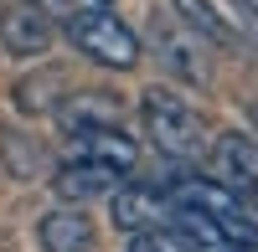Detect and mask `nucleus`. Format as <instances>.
Returning <instances> with one entry per match:
<instances>
[{
  "mask_svg": "<svg viewBox=\"0 0 258 252\" xmlns=\"http://www.w3.org/2000/svg\"><path fill=\"white\" fill-rule=\"evenodd\" d=\"M176 226L202 252H248L258 247V216L243 196H232L222 180H181L176 191Z\"/></svg>",
  "mask_w": 258,
  "mask_h": 252,
  "instance_id": "nucleus-1",
  "label": "nucleus"
},
{
  "mask_svg": "<svg viewBox=\"0 0 258 252\" xmlns=\"http://www.w3.org/2000/svg\"><path fill=\"white\" fill-rule=\"evenodd\" d=\"M140 118H145L150 144H155L165 160H176V165L202 160V150H207V129H202V118L191 113L186 98H176L170 88H150V93L140 98Z\"/></svg>",
  "mask_w": 258,
  "mask_h": 252,
  "instance_id": "nucleus-2",
  "label": "nucleus"
},
{
  "mask_svg": "<svg viewBox=\"0 0 258 252\" xmlns=\"http://www.w3.org/2000/svg\"><path fill=\"white\" fill-rule=\"evenodd\" d=\"M62 26H68V41L78 52H88L93 62L103 67H119L129 72L140 62V36L124 26V16H114L109 6H73L62 16Z\"/></svg>",
  "mask_w": 258,
  "mask_h": 252,
  "instance_id": "nucleus-3",
  "label": "nucleus"
},
{
  "mask_svg": "<svg viewBox=\"0 0 258 252\" xmlns=\"http://www.w3.org/2000/svg\"><path fill=\"white\" fill-rule=\"evenodd\" d=\"M150 52L160 57V72H170L186 88H207L212 67H207V41L181 26L170 11H150Z\"/></svg>",
  "mask_w": 258,
  "mask_h": 252,
  "instance_id": "nucleus-4",
  "label": "nucleus"
},
{
  "mask_svg": "<svg viewBox=\"0 0 258 252\" xmlns=\"http://www.w3.org/2000/svg\"><path fill=\"white\" fill-rule=\"evenodd\" d=\"M212 165H217V180L227 185L232 196H243L253 206L258 216V139L248 134H217V144H212Z\"/></svg>",
  "mask_w": 258,
  "mask_h": 252,
  "instance_id": "nucleus-5",
  "label": "nucleus"
},
{
  "mask_svg": "<svg viewBox=\"0 0 258 252\" xmlns=\"http://www.w3.org/2000/svg\"><path fill=\"white\" fill-rule=\"evenodd\" d=\"M68 160H88V165H103V170H114V175H135V165H140V144L129 139L119 123H98V129L73 134Z\"/></svg>",
  "mask_w": 258,
  "mask_h": 252,
  "instance_id": "nucleus-6",
  "label": "nucleus"
},
{
  "mask_svg": "<svg viewBox=\"0 0 258 252\" xmlns=\"http://www.w3.org/2000/svg\"><path fill=\"white\" fill-rule=\"evenodd\" d=\"M0 47L11 57H41L52 47V16L36 6V0H21L0 16Z\"/></svg>",
  "mask_w": 258,
  "mask_h": 252,
  "instance_id": "nucleus-7",
  "label": "nucleus"
},
{
  "mask_svg": "<svg viewBox=\"0 0 258 252\" xmlns=\"http://www.w3.org/2000/svg\"><path fill=\"white\" fill-rule=\"evenodd\" d=\"M114 221L119 232H145V226H176V201L160 185H129L114 196Z\"/></svg>",
  "mask_w": 258,
  "mask_h": 252,
  "instance_id": "nucleus-8",
  "label": "nucleus"
},
{
  "mask_svg": "<svg viewBox=\"0 0 258 252\" xmlns=\"http://www.w3.org/2000/svg\"><path fill=\"white\" fill-rule=\"evenodd\" d=\"M52 113L68 134H83V129H98V123H119L124 103L114 93H103V88H78V93H62L52 103Z\"/></svg>",
  "mask_w": 258,
  "mask_h": 252,
  "instance_id": "nucleus-9",
  "label": "nucleus"
},
{
  "mask_svg": "<svg viewBox=\"0 0 258 252\" xmlns=\"http://www.w3.org/2000/svg\"><path fill=\"white\" fill-rule=\"evenodd\" d=\"M176 11L186 16V26L197 31L202 41H212V47H222V52H238V47H248V36H243V26L232 21L217 0H176Z\"/></svg>",
  "mask_w": 258,
  "mask_h": 252,
  "instance_id": "nucleus-10",
  "label": "nucleus"
},
{
  "mask_svg": "<svg viewBox=\"0 0 258 252\" xmlns=\"http://www.w3.org/2000/svg\"><path fill=\"white\" fill-rule=\"evenodd\" d=\"M36 242L41 252H93V221L78 206H62L36 221Z\"/></svg>",
  "mask_w": 258,
  "mask_h": 252,
  "instance_id": "nucleus-11",
  "label": "nucleus"
},
{
  "mask_svg": "<svg viewBox=\"0 0 258 252\" xmlns=\"http://www.w3.org/2000/svg\"><path fill=\"white\" fill-rule=\"evenodd\" d=\"M119 180L124 175H114V170H103V165H88V160H68L57 170V196L62 201H93V196H114L119 191Z\"/></svg>",
  "mask_w": 258,
  "mask_h": 252,
  "instance_id": "nucleus-12",
  "label": "nucleus"
},
{
  "mask_svg": "<svg viewBox=\"0 0 258 252\" xmlns=\"http://www.w3.org/2000/svg\"><path fill=\"white\" fill-rule=\"evenodd\" d=\"M129 252H202L181 226H145V232H129Z\"/></svg>",
  "mask_w": 258,
  "mask_h": 252,
  "instance_id": "nucleus-13",
  "label": "nucleus"
},
{
  "mask_svg": "<svg viewBox=\"0 0 258 252\" xmlns=\"http://www.w3.org/2000/svg\"><path fill=\"white\" fill-rule=\"evenodd\" d=\"M232 21L243 26V36H258V0H232Z\"/></svg>",
  "mask_w": 258,
  "mask_h": 252,
  "instance_id": "nucleus-14",
  "label": "nucleus"
},
{
  "mask_svg": "<svg viewBox=\"0 0 258 252\" xmlns=\"http://www.w3.org/2000/svg\"><path fill=\"white\" fill-rule=\"evenodd\" d=\"M36 6H41V11H47V16H52V11H62V16H68L73 6H83V0H36Z\"/></svg>",
  "mask_w": 258,
  "mask_h": 252,
  "instance_id": "nucleus-15",
  "label": "nucleus"
},
{
  "mask_svg": "<svg viewBox=\"0 0 258 252\" xmlns=\"http://www.w3.org/2000/svg\"><path fill=\"white\" fill-rule=\"evenodd\" d=\"M253 129H258V103H253Z\"/></svg>",
  "mask_w": 258,
  "mask_h": 252,
  "instance_id": "nucleus-16",
  "label": "nucleus"
},
{
  "mask_svg": "<svg viewBox=\"0 0 258 252\" xmlns=\"http://www.w3.org/2000/svg\"><path fill=\"white\" fill-rule=\"evenodd\" d=\"M248 252H258V247H248Z\"/></svg>",
  "mask_w": 258,
  "mask_h": 252,
  "instance_id": "nucleus-17",
  "label": "nucleus"
},
{
  "mask_svg": "<svg viewBox=\"0 0 258 252\" xmlns=\"http://www.w3.org/2000/svg\"><path fill=\"white\" fill-rule=\"evenodd\" d=\"M98 6H103V0H98Z\"/></svg>",
  "mask_w": 258,
  "mask_h": 252,
  "instance_id": "nucleus-18",
  "label": "nucleus"
}]
</instances>
